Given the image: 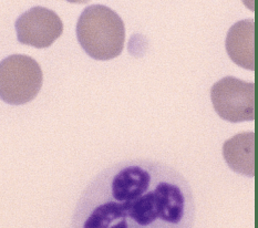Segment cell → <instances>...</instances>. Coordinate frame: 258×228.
Listing matches in <instances>:
<instances>
[{"label": "cell", "mask_w": 258, "mask_h": 228, "mask_svg": "<svg viewBox=\"0 0 258 228\" xmlns=\"http://www.w3.org/2000/svg\"><path fill=\"white\" fill-rule=\"evenodd\" d=\"M18 41L35 48H47L63 32V22L53 10L32 7L16 20Z\"/></svg>", "instance_id": "5"}, {"label": "cell", "mask_w": 258, "mask_h": 228, "mask_svg": "<svg viewBox=\"0 0 258 228\" xmlns=\"http://www.w3.org/2000/svg\"><path fill=\"white\" fill-rule=\"evenodd\" d=\"M42 86V70L25 54H11L0 63V96L4 102L21 105L37 97Z\"/></svg>", "instance_id": "3"}, {"label": "cell", "mask_w": 258, "mask_h": 228, "mask_svg": "<svg viewBox=\"0 0 258 228\" xmlns=\"http://www.w3.org/2000/svg\"><path fill=\"white\" fill-rule=\"evenodd\" d=\"M76 30L78 41L91 58L110 60L121 54L125 41L124 22L106 6L92 5L85 8Z\"/></svg>", "instance_id": "2"}, {"label": "cell", "mask_w": 258, "mask_h": 228, "mask_svg": "<svg viewBox=\"0 0 258 228\" xmlns=\"http://www.w3.org/2000/svg\"><path fill=\"white\" fill-rule=\"evenodd\" d=\"M195 203L172 166L130 160L95 175L78 199L71 228H193Z\"/></svg>", "instance_id": "1"}, {"label": "cell", "mask_w": 258, "mask_h": 228, "mask_svg": "<svg viewBox=\"0 0 258 228\" xmlns=\"http://www.w3.org/2000/svg\"><path fill=\"white\" fill-rule=\"evenodd\" d=\"M223 155L234 172L255 176V133L244 132L229 138L223 145Z\"/></svg>", "instance_id": "7"}, {"label": "cell", "mask_w": 258, "mask_h": 228, "mask_svg": "<svg viewBox=\"0 0 258 228\" xmlns=\"http://www.w3.org/2000/svg\"><path fill=\"white\" fill-rule=\"evenodd\" d=\"M216 113L232 123L255 120V83L225 77L211 89Z\"/></svg>", "instance_id": "4"}, {"label": "cell", "mask_w": 258, "mask_h": 228, "mask_svg": "<svg viewBox=\"0 0 258 228\" xmlns=\"http://www.w3.org/2000/svg\"><path fill=\"white\" fill-rule=\"evenodd\" d=\"M225 47L229 58L237 65L255 70V20L244 19L228 30Z\"/></svg>", "instance_id": "6"}]
</instances>
